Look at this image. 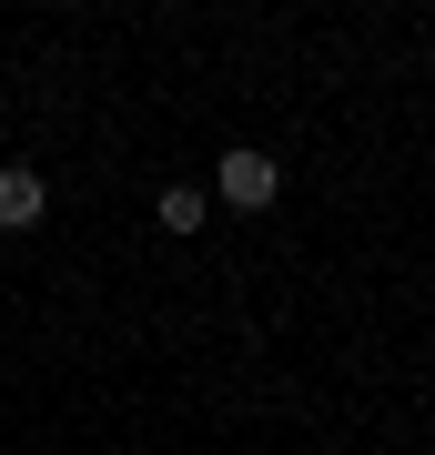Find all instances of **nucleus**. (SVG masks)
Instances as JSON below:
<instances>
[{"label":"nucleus","instance_id":"nucleus-1","mask_svg":"<svg viewBox=\"0 0 435 455\" xmlns=\"http://www.w3.org/2000/svg\"><path fill=\"white\" fill-rule=\"evenodd\" d=\"M213 193H223L233 212H274V193H284V163H274V152H254V142H233L223 163H213Z\"/></svg>","mask_w":435,"mask_h":455},{"label":"nucleus","instance_id":"nucleus-2","mask_svg":"<svg viewBox=\"0 0 435 455\" xmlns=\"http://www.w3.org/2000/svg\"><path fill=\"white\" fill-rule=\"evenodd\" d=\"M51 212V182H41V163H0V233H31Z\"/></svg>","mask_w":435,"mask_h":455},{"label":"nucleus","instance_id":"nucleus-3","mask_svg":"<svg viewBox=\"0 0 435 455\" xmlns=\"http://www.w3.org/2000/svg\"><path fill=\"white\" fill-rule=\"evenodd\" d=\"M203 212H213L203 182H173V193H162V233H203Z\"/></svg>","mask_w":435,"mask_h":455}]
</instances>
